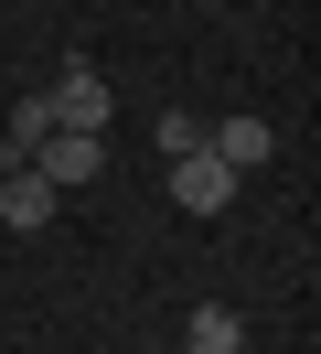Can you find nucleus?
Returning a JSON list of instances; mask_svg holds the SVG:
<instances>
[{"instance_id": "f257e3e1", "label": "nucleus", "mask_w": 321, "mask_h": 354, "mask_svg": "<svg viewBox=\"0 0 321 354\" xmlns=\"http://www.w3.org/2000/svg\"><path fill=\"white\" fill-rule=\"evenodd\" d=\"M32 172L54 183V194H75V183H97V172H107V129H54V140L32 151Z\"/></svg>"}, {"instance_id": "f03ea898", "label": "nucleus", "mask_w": 321, "mask_h": 354, "mask_svg": "<svg viewBox=\"0 0 321 354\" xmlns=\"http://www.w3.org/2000/svg\"><path fill=\"white\" fill-rule=\"evenodd\" d=\"M54 215H64V194L32 172V161H11V172H0V225H11V236H43Z\"/></svg>"}, {"instance_id": "7ed1b4c3", "label": "nucleus", "mask_w": 321, "mask_h": 354, "mask_svg": "<svg viewBox=\"0 0 321 354\" xmlns=\"http://www.w3.org/2000/svg\"><path fill=\"white\" fill-rule=\"evenodd\" d=\"M235 183H246V172H225L214 151H182V161H171V204H182V215H225Z\"/></svg>"}, {"instance_id": "20e7f679", "label": "nucleus", "mask_w": 321, "mask_h": 354, "mask_svg": "<svg viewBox=\"0 0 321 354\" xmlns=\"http://www.w3.org/2000/svg\"><path fill=\"white\" fill-rule=\"evenodd\" d=\"M43 97H54V129H107V75L86 65V54H64V75Z\"/></svg>"}, {"instance_id": "39448f33", "label": "nucleus", "mask_w": 321, "mask_h": 354, "mask_svg": "<svg viewBox=\"0 0 321 354\" xmlns=\"http://www.w3.org/2000/svg\"><path fill=\"white\" fill-rule=\"evenodd\" d=\"M204 151L225 161V172H257V161L278 151V129H268V118H257V108H235V118H214V129H204Z\"/></svg>"}, {"instance_id": "423d86ee", "label": "nucleus", "mask_w": 321, "mask_h": 354, "mask_svg": "<svg viewBox=\"0 0 321 354\" xmlns=\"http://www.w3.org/2000/svg\"><path fill=\"white\" fill-rule=\"evenodd\" d=\"M182 354H246V322H235L225 301H193L182 311Z\"/></svg>"}, {"instance_id": "0eeeda50", "label": "nucleus", "mask_w": 321, "mask_h": 354, "mask_svg": "<svg viewBox=\"0 0 321 354\" xmlns=\"http://www.w3.org/2000/svg\"><path fill=\"white\" fill-rule=\"evenodd\" d=\"M150 151H161V161L204 151V118H193V108H161V118H150Z\"/></svg>"}]
</instances>
